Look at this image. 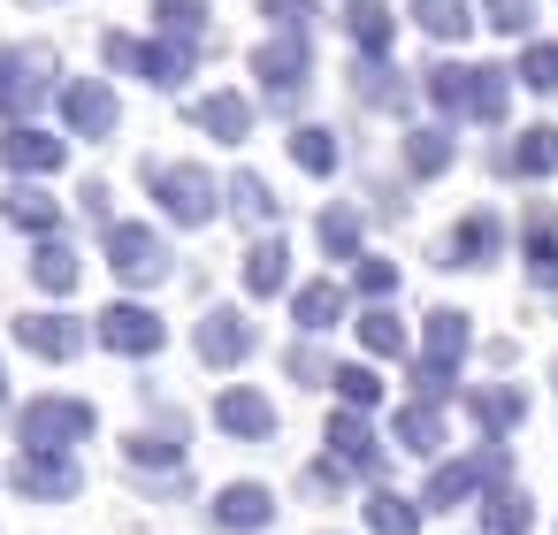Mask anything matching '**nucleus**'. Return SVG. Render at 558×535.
Wrapping results in <instances>:
<instances>
[{
    "label": "nucleus",
    "instance_id": "obj_1",
    "mask_svg": "<svg viewBox=\"0 0 558 535\" xmlns=\"http://www.w3.org/2000/svg\"><path fill=\"white\" fill-rule=\"evenodd\" d=\"M93 421H100V413H93L85 398H39V405H24V443H32V451H54V443L70 451V443L93 436Z\"/></svg>",
    "mask_w": 558,
    "mask_h": 535
},
{
    "label": "nucleus",
    "instance_id": "obj_2",
    "mask_svg": "<svg viewBox=\"0 0 558 535\" xmlns=\"http://www.w3.org/2000/svg\"><path fill=\"white\" fill-rule=\"evenodd\" d=\"M146 184L161 192V207H169L184 230H199V222L215 215V184H207V169H192V161H184V169H169V161H146Z\"/></svg>",
    "mask_w": 558,
    "mask_h": 535
},
{
    "label": "nucleus",
    "instance_id": "obj_3",
    "mask_svg": "<svg viewBox=\"0 0 558 535\" xmlns=\"http://www.w3.org/2000/svg\"><path fill=\"white\" fill-rule=\"evenodd\" d=\"M108 268L123 283H161L169 276V245L146 230V222H108Z\"/></svg>",
    "mask_w": 558,
    "mask_h": 535
},
{
    "label": "nucleus",
    "instance_id": "obj_4",
    "mask_svg": "<svg viewBox=\"0 0 558 535\" xmlns=\"http://www.w3.org/2000/svg\"><path fill=\"white\" fill-rule=\"evenodd\" d=\"M54 62L39 54V47H16V54H0V115H24V108H39L47 93H54Z\"/></svg>",
    "mask_w": 558,
    "mask_h": 535
},
{
    "label": "nucleus",
    "instance_id": "obj_5",
    "mask_svg": "<svg viewBox=\"0 0 558 535\" xmlns=\"http://www.w3.org/2000/svg\"><path fill=\"white\" fill-rule=\"evenodd\" d=\"M100 344H108V352H161V344H169V329H161V314H154V306H131V299H123V306H108V314H100Z\"/></svg>",
    "mask_w": 558,
    "mask_h": 535
},
{
    "label": "nucleus",
    "instance_id": "obj_6",
    "mask_svg": "<svg viewBox=\"0 0 558 535\" xmlns=\"http://www.w3.org/2000/svg\"><path fill=\"white\" fill-rule=\"evenodd\" d=\"M268 520H276V497H268L260 482H230V489L215 497V527H222V535H260Z\"/></svg>",
    "mask_w": 558,
    "mask_h": 535
},
{
    "label": "nucleus",
    "instance_id": "obj_7",
    "mask_svg": "<svg viewBox=\"0 0 558 535\" xmlns=\"http://www.w3.org/2000/svg\"><path fill=\"white\" fill-rule=\"evenodd\" d=\"M253 70L268 77V93H276V100H291V85L306 93V39H291V32H283V39H268V47L253 54Z\"/></svg>",
    "mask_w": 558,
    "mask_h": 535
},
{
    "label": "nucleus",
    "instance_id": "obj_8",
    "mask_svg": "<svg viewBox=\"0 0 558 535\" xmlns=\"http://www.w3.org/2000/svg\"><path fill=\"white\" fill-rule=\"evenodd\" d=\"M215 421H222L230 436H253V443H260V436H276V405H268L260 390H245V382L215 398Z\"/></svg>",
    "mask_w": 558,
    "mask_h": 535
},
{
    "label": "nucleus",
    "instance_id": "obj_9",
    "mask_svg": "<svg viewBox=\"0 0 558 535\" xmlns=\"http://www.w3.org/2000/svg\"><path fill=\"white\" fill-rule=\"evenodd\" d=\"M62 115H70V131H77V138H100V131H108L123 108H116V93H108V85H70Z\"/></svg>",
    "mask_w": 558,
    "mask_h": 535
},
{
    "label": "nucleus",
    "instance_id": "obj_10",
    "mask_svg": "<svg viewBox=\"0 0 558 535\" xmlns=\"http://www.w3.org/2000/svg\"><path fill=\"white\" fill-rule=\"evenodd\" d=\"M16 337H24V344H32L39 360H70V352L85 344L70 314H24V329H16Z\"/></svg>",
    "mask_w": 558,
    "mask_h": 535
},
{
    "label": "nucleus",
    "instance_id": "obj_11",
    "mask_svg": "<svg viewBox=\"0 0 558 535\" xmlns=\"http://www.w3.org/2000/svg\"><path fill=\"white\" fill-rule=\"evenodd\" d=\"M199 352H207L215 367L245 360V352H253V321H245V314H207V329H199Z\"/></svg>",
    "mask_w": 558,
    "mask_h": 535
},
{
    "label": "nucleus",
    "instance_id": "obj_12",
    "mask_svg": "<svg viewBox=\"0 0 558 535\" xmlns=\"http://www.w3.org/2000/svg\"><path fill=\"white\" fill-rule=\"evenodd\" d=\"M489 253H497V215H466V222L451 230V245H444L451 268H482Z\"/></svg>",
    "mask_w": 558,
    "mask_h": 535
},
{
    "label": "nucleus",
    "instance_id": "obj_13",
    "mask_svg": "<svg viewBox=\"0 0 558 535\" xmlns=\"http://www.w3.org/2000/svg\"><path fill=\"white\" fill-rule=\"evenodd\" d=\"M0 169H62V138H47V131H9V138H0Z\"/></svg>",
    "mask_w": 558,
    "mask_h": 535
},
{
    "label": "nucleus",
    "instance_id": "obj_14",
    "mask_svg": "<svg viewBox=\"0 0 558 535\" xmlns=\"http://www.w3.org/2000/svg\"><path fill=\"white\" fill-rule=\"evenodd\" d=\"M192 115H199V123H207V131H215V138H230V146H238V138H245V131H253V108H245V100H238V93H207V100H199V108H192Z\"/></svg>",
    "mask_w": 558,
    "mask_h": 535
},
{
    "label": "nucleus",
    "instance_id": "obj_15",
    "mask_svg": "<svg viewBox=\"0 0 558 535\" xmlns=\"http://www.w3.org/2000/svg\"><path fill=\"white\" fill-rule=\"evenodd\" d=\"M16 482H24L32 497H70V489H77V466H70V459H47V451H32V459L16 466Z\"/></svg>",
    "mask_w": 558,
    "mask_h": 535
},
{
    "label": "nucleus",
    "instance_id": "obj_16",
    "mask_svg": "<svg viewBox=\"0 0 558 535\" xmlns=\"http://www.w3.org/2000/svg\"><path fill=\"white\" fill-rule=\"evenodd\" d=\"M344 32H352L360 54H383V47H390V9H383V0H352V9H344Z\"/></svg>",
    "mask_w": 558,
    "mask_h": 535
},
{
    "label": "nucleus",
    "instance_id": "obj_17",
    "mask_svg": "<svg viewBox=\"0 0 558 535\" xmlns=\"http://www.w3.org/2000/svg\"><path fill=\"white\" fill-rule=\"evenodd\" d=\"M459 352H466V314H459V306L428 314V367H451Z\"/></svg>",
    "mask_w": 558,
    "mask_h": 535
},
{
    "label": "nucleus",
    "instance_id": "obj_18",
    "mask_svg": "<svg viewBox=\"0 0 558 535\" xmlns=\"http://www.w3.org/2000/svg\"><path fill=\"white\" fill-rule=\"evenodd\" d=\"M329 451H337L344 466H375V436H367V421L337 413V421H329Z\"/></svg>",
    "mask_w": 558,
    "mask_h": 535
},
{
    "label": "nucleus",
    "instance_id": "obj_19",
    "mask_svg": "<svg viewBox=\"0 0 558 535\" xmlns=\"http://www.w3.org/2000/svg\"><path fill=\"white\" fill-rule=\"evenodd\" d=\"M283 238H260L253 245V260H245V291H283Z\"/></svg>",
    "mask_w": 558,
    "mask_h": 535
},
{
    "label": "nucleus",
    "instance_id": "obj_20",
    "mask_svg": "<svg viewBox=\"0 0 558 535\" xmlns=\"http://www.w3.org/2000/svg\"><path fill=\"white\" fill-rule=\"evenodd\" d=\"M0 215H9L16 230H47V222H62V207H54L47 192H9V199H0Z\"/></svg>",
    "mask_w": 558,
    "mask_h": 535
},
{
    "label": "nucleus",
    "instance_id": "obj_21",
    "mask_svg": "<svg viewBox=\"0 0 558 535\" xmlns=\"http://www.w3.org/2000/svg\"><path fill=\"white\" fill-rule=\"evenodd\" d=\"M32 283H39V291H70V283H77V253H70V245H39Z\"/></svg>",
    "mask_w": 558,
    "mask_h": 535
},
{
    "label": "nucleus",
    "instance_id": "obj_22",
    "mask_svg": "<svg viewBox=\"0 0 558 535\" xmlns=\"http://www.w3.org/2000/svg\"><path fill=\"white\" fill-rule=\"evenodd\" d=\"M367 520H375V535H413V527H421V512H413L405 497H390V489L367 497Z\"/></svg>",
    "mask_w": 558,
    "mask_h": 535
},
{
    "label": "nucleus",
    "instance_id": "obj_23",
    "mask_svg": "<svg viewBox=\"0 0 558 535\" xmlns=\"http://www.w3.org/2000/svg\"><path fill=\"white\" fill-rule=\"evenodd\" d=\"M291 306H299V329H329L337 321V283H306V291H291Z\"/></svg>",
    "mask_w": 558,
    "mask_h": 535
},
{
    "label": "nucleus",
    "instance_id": "obj_24",
    "mask_svg": "<svg viewBox=\"0 0 558 535\" xmlns=\"http://www.w3.org/2000/svg\"><path fill=\"white\" fill-rule=\"evenodd\" d=\"M505 169H520V177H550V169H558V131H527V146H520Z\"/></svg>",
    "mask_w": 558,
    "mask_h": 535
},
{
    "label": "nucleus",
    "instance_id": "obj_25",
    "mask_svg": "<svg viewBox=\"0 0 558 535\" xmlns=\"http://www.w3.org/2000/svg\"><path fill=\"white\" fill-rule=\"evenodd\" d=\"M291 161H299V169H314V177H329V169H337L329 131H291Z\"/></svg>",
    "mask_w": 558,
    "mask_h": 535
},
{
    "label": "nucleus",
    "instance_id": "obj_26",
    "mask_svg": "<svg viewBox=\"0 0 558 535\" xmlns=\"http://www.w3.org/2000/svg\"><path fill=\"white\" fill-rule=\"evenodd\" d=\"M413 9H421V24H428L436 39H459V32H466V0H413Z\"/></svg>",
    "mask_w": 558,
    "mask_h": 535
},
{
    "label": "nucleus",
    "instance_id": "obj_27",
    "mask_svg": "<svg viewBox=\"0 0 558 535\" xmlns=\"http://www.w3.org/2000/svg\"><path fill=\"white\" fill-rule=\"evenodd\" d=\"M527 276H535V283H558V238H550L543 222L527 230Z\"/></svg>",
    "mask_w": 558,
    "mask_h": 535
},
{
    "label": "nucleus",
    "instance_id": "obj_28",
    "mask_svg": "<svg viewBox=\"0 0 558 535\" xmlns=\"http://www.w3.org/2000/svg\"><path fill=\"white\" fill-rule=\"evenodd\" d=\"M405 161H413L421 177H436V169L451 161V146H444V131H413V146H405Z\"/></svg>",
    "mask_w": 558,
    "mask_h": 535
},
{
    "label": "nucleus",
    "instance_id": "obj_29",
    "mask_svg": "<svg viewBox=\"0 0 558 535\" xmlns=\"http://www.w3.org/2000/svg\"><path fill=\"white\" fill-rule=\"evenodd\" d=\"M230 199H238V215H245V222H268V215H276V199H268V184H260V177H238V184H230Z\"/></svg>",
    "mask_w": 558,
    "mask_h": 535
},
{
    "label": "nucleus",
    "instance_id": "obj_30",
    "mask_svg": "<svg viewBox=\"0 0 558 535\" xmlns=\"http://www.w3.org/2000/svg\"><path fill=\"white\" fill-rule=\"evenodd\" d=\"M322 245H329V253H352V245H360V215H352V207H329V215H322Z\"/></svg>",
    "mask_w": 558,
    "mask_h": 535
},
{
    "label": "nucleus",
    "instance_id": "obj_31",
    "mask_svg": "<svg viewBox=\"0 0 558 535\" xmlns=\"http://www.w3.org/2000/svg\"><path fill=\"white\" fill-rule=\"evenodd\" d=\"M398 443H405V451H436V443H444V421H436V413H405V421H398Z\"/></svg>",
    "mask_w": 558,
    "mask_h": 535
},
{
    "label": "nucleus",
    "instance_id": "obj_32",
    "mask_svg": "<svg viewBox=\"0 0 558 535\" xmlns=\"http://www.w3.org/2000/svg\"><path fill=\"white\" fill-rule=\"evenodd\" d=\"M489 527H497V535H520V527H527V497H520V489H497V497H489Z\"/></svg>",
    "mask_w": 558,
    "mask_h": 535
},
{
    "label": "nucleus",
    "instance_id": "obj_33",
    "mask_svg": "<svg viewBox=\"0 0 558 535\" xmlns=\"http://www.w3.org/2000/svg\"><path fill=\"white\" fill-rule=\"evenodd\" d=\"M520 85L550 93V85H558V47H527V62H520Z\"/></svg>",
    "mask_w": 558,
    "mask_h": 535
},
{
    "label": "nucleus",
    "instance_id": "obj_34",
    "mask_svg": "<svg viewBox=\"0 0 558 535\" xmlns=\"http://www.w3.org/2000/svg\"><path fill=\"white\" fill-rule=\"evenodd\" d=\"M360 337H367V352H398V344H405V329H398L390 314H360Z\"/></svg>",
    "mask_w": 558,
    "mask_h": 535
},
{
    "label": "nucleus",
    "instance_id": "obj_35",
    "mask_svg": "<svg viewBox=\"0 0 558 535\" xmlns=\"http://www.w3.org/2000/svg\"><path fill=\"white\" fill-rule=\"evenodd\" d=\"M337 390H344L352 405H375V398H383V382H375V367H337Z\"/></svg>",
    "mask_w": 558,
    "mask_h": 535
},
{
    "label": "nucleus",
    "instance_id": "obj_36",
    "mask_svg": "<svg viewBox=\"0 0 558 535\" xmlns=\"http://www.w3.org/2000/svg\"><path fill=\"white\" fill-rule=\"evenodd\" d=\"M154 9H161L169 32H199L207 24V0H154Z\"/></svg>",
    "mask_w": 558,
    "mask_h": 535
},
{
    "label": "nucleus",
    "instance_id": "obj_37",
    "mask_svg": "<svg viewBox=\"0 0 558 535\" xmlns=\"http://www.w3.org/2000/svg\"><path fill=\"white\" fill-rule=\"evenodd\" d=\"M260 16H276V24L291 32V24H306V16H314V0H260Z\"/></svg>",
    "mask_w": 558,
    "mask_h": 535
},
{
    "label": "nucleus",
    "instance_id": "obj_38",
    "mask_svg": "<svg viewBox=\"0 0 558 535\" xmlns=\"http://www.w3.org/2000/svg\"><path fill=\"white\" fill-rule=\"evenodd\" d=\"M360 283L383 299V291H398V268H390V260H367V268H360Z\"/></svg>",
    "mask_w": 558,
    "mask_h": 535
},
{
    "label": "nucleus",
    "instance_id": "obj_39",
    "mask_svg": "<svg viewBox=\"0 0 558 535\" xmlns=\"http://www.w3.org/2000/svg\"><path fill=\"white\" fill-rule=\"evenodd\" d=\"M0 382H9V375H0Z\"/></svg>",
    "mask_w": 558,
    "mask_h": 535
}]
</instances>
